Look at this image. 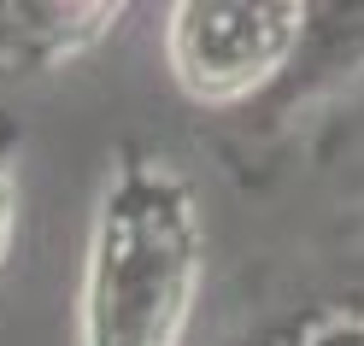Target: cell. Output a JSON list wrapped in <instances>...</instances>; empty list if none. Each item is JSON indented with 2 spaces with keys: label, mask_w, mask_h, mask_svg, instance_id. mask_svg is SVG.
Segmentation results:
<instances>
[{
  "label": "cell",
  "mask_w": 364,
  "mask_h": 346,
  "mask_svg": "<svg viewBox=\"0 0 364 346\" xmlns=\"http://www.w3.org/2000/svg\"><path fill=\"white\" fill-rule=\"evenodd\" d=\"M206 288V223L165 158L124 147L77 282V346H182Z\"/></svg>",
  "instance_id": "cell-1"
},
{
  "label": "cell",
  "mask_w": 364,
  "mask_h": 346,
  "mask_svg": "<svg viewBox=\"0 0 364 346\" xmlns=\"http://www.w3.org/2000/svg\"><path fill=\"white\" fill-rule=\"evenodd\" d=\"M300 36L294 0H182L165 12V65L194 106H247L282 88Z\"/></svg>",
  "instance_id": "cell-2"
},
{
  "label": "cell",
  "mask_w": 364,
  "mask_h": 346,
  "mask_svg": "<svg viewBox=\"0 0 364 346\" xmlns=\"http://www.w3.org/2000/svg\"><path fill=\"white\" fill-rule=\"evenodd\" d=\"M124 24L112 0H0V77H53Z\"/></svg>",
  "instance_id": "cell-3"
},
{
  "label": "cell",
  "mask_w": 364,
  "mask_h": 346,
  "mask_svg": "<svg viewBox=\"0 0 364 346\" xmlns=\"http://www.w3.org/2000/svg\"><path fill=\"white\" fill-rule=\"evenodd\" d=\"M18 235V171H12V124H0V264Z\"/></svg>",
  "instance_id": "cell-4"
}]
</instances>
